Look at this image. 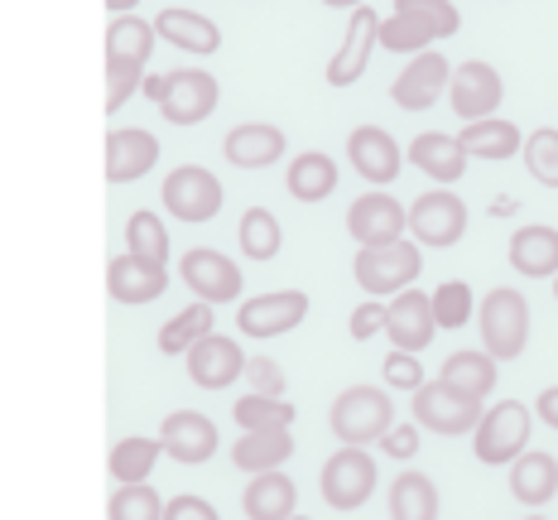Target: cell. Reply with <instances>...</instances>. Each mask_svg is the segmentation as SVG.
I'll list each match as a JSON object with an SVG mask.
<instances>
[{
  "instance_id": "obj_20",
  "label": "cell",
  "mask_w": 558,
  "mask_h": 520,
  "mask_svg": "<svg viewBox=\"0 0 558 520\" xmlns=\"http://www.w3.org/2000/svg\"><path fill=\"white\" fill-rule=\"evenodd\" d=\"M159 165V141L145 125H116L107 131V183H135Z\"/></svg>"
},
{
  "instance_id": "obj_44",
  "label": "cell",
  "mask_w": 558,
  "mask_h": 520,
  "mask_svg": "<svg viewBox=\"0 0 558 520\" xmlns=\"http://www.w3.org/2000/svg\"><path fill=\"white\" fill-rule=\"evenodd\" d=\"M380 376H386L395 390H410V396L428 380L424 366H418V356H414V352H400V347H390V356H386V366H380Z\"/></svg>"
},
{
  "instance_id": "obj_25",
  "label": "cell",
  "mask_w": 558,
  "mask_h": 520,
  "mask_svg": "<svg viewBox=\"0 0 558 520\" xmlns=\"http://www.w3.org/2000/svg\"><path fill=\"white\" fill-rule=\"evenodd\" d=\"M155 34H159V39H169L173 49L197 53V58L222 49V29H217V20L197 15V10H179V5L159 10V15H155Z\"/></svg>"
},
{
  "instance_id": "obj_5",
  "label": "cell",
  "mask_w": 558,
  "mask_h": 520,
  "mask_svg": "<svg viewBox=\"0 0 558 520\" xmlns=\"http://www.w3.org/2000/svg\"><path fill=\"white\" fill-rule=\"evenodd\" d=\"M376 482H380L376 458H371L366 448H352V444L337 448L318 472V492L332 511H356V506H366L371 492H376Z\"/></svg>"
},
{
  "instance_id": "obj_54",
  "label": "cell",
  "mask_w": 558,
  "mask_h": 520,
  "mask_svg": "<svg viewBox=\"0 0 558 520\" xmlns=\"http://www.w3.org/2000/svg\"><path fill=\"white\" fill-rule=\"evenodd\" d=\"M554 299H558V275H554Z\"/></svg>"
},
{
  "instance_id": "obj_31",
  "label": "cell",
  "mask_w": 558,
  "mask_h": 520,
  "mask_svg": "<svg viewBox=\"0 0 558 520\" xmlns=\"http://www.w3.org/2000/svg\"><path fill=\"white\" fill-rule=\"evenodd\" d=\"M284 189H289V198H294V203H323V198H332V189H337V159L323 155V149H304V155L289 165Z\"/></svg>"
},
{
  "instance_id": "obj_10",
  "label": "cell",
  "mask_w": 558,
  "mask_h": 520,
  "mask_svg": "<svg viewBox=\"0 0 558 520\" xmlns=\"http://www.w3.org/2000/svg\"><path fill=\"white\" fill-rule=\"evenodd\" d=\"M347 231H352L356 246H386V241H400L410 231V207L386 189H371L347 207Z\"/></svg>"
},
{
  "instance_id": "obj_33",
  "label": "cell",
  "mask_w": 558,
  "mask_h": 520,
  "mask_svg": "<svg viewBox=\"0 0 558 520\" xmlns=\"http://www.w3.org/2000/svg\"><path fill=\"white\" fill-rule=\"evenodd\" d=\"M159 454H165V444H159V438H145V434L121 438V444L111 448V458H107L111 482H116V487H135V482H149V472H155Z\"/></svg>"
},
{
  "instance_id": "obj_12",
  "label": "cell",
  "mask_w": 558,
  "mask_h": 520,
  "mask_svg": "<svg viewBox=\"0 0 558 520\" xmlns=\"http://www.w3.org/2000/svg\"><path fill=\"white\" fill-rule=\"evenodd\" d=\"M448 101H452V111L462 116V125H468V121H486V116H496V107L506 101V83H501V73H496L492 63L468 58V63L452 68Z\"/></svg>"
},
{
  "instance_id": "obj_7",
  "label": "cell",
  "mask_w": 558,
  "mask_h": 520,
  "mask_svg": "<svg viewBox=\"0 0 558 520\" xmlns=\"http://www.w3.org/2000/svg\"><path fill=\"white\" fill-rule=\"evenodd\" d=\"M410 231L418 246H434V251H448L468 237V203L458 198L452 189H428L418 193L414 207H410Z\"/></svg>"
},
{
  "instance_id": "obj_41",
  "label": "cell",
  "mask_w": 558,
  "mask_h": 520,
  "mask_svg": "<svg viewBox=\"0 0 558 520\" xmlns=\"http://www.w3.org/2000/svg\"><path fill=\"white\" fill-rule=\"evenodd\" d=\"M525 169L534 183H544V189H558V131L554 125H539V131H530L525 141Z\"/></svg>"
},
{
  "instance_id": "obj_53",
  "label": "cell",
  "mask_w": 558,
  "mask_h": 520,
  "mask_svg": "<svg viewBox=\"0 0 558 520\" xmlns=\"http://www.w3.org/2000/svg\"><path fill=\"white\" fill-rule=\"evenodd\" d=\"M107 10H116V15H131L135 0H107Z\"/></svg>"
},
{
  "instance_id": "obj_52",
  "label": "cell",
  "mask_w": 558,
  "mask_h": 520,
  "mask_svg": "<svg viewBox=\"0 0 558 520\" xmlns=\"http://www.w3.org/2000/svg\"><path fill=\"white\" fill-rule=\"evenodd\" d=\"M323 5H328V10H362L366 0H323Z\"/></svg>"
},
{
  "instance_id": "obj_18",
  "label": "cell",
  "mask_w": 558,
  "mask_h": 520,
  "mask_svg": "<svg viewBox=\"0 0 558 520\" xmlns=\"http://www.w3.org/2000/svg\"><path fill=\"white\" fill-rule=\"evenodd\" d=\"M159 444H165V454L173 462L197 468V462H207L217 454V424L207 420L203 410H173V414H165V424H159Z\"/></svg>"
},
{
  "instance_id": "obj_30",
  "label": "cell",
  "mask_w": 558,
  "mask_h": 520,
  "mask_svg": "<svg viewBox=\"0 0 558 520\" xmlns=\"http://www.w3.org/2000/svg\"><path fill=\"white\" fill-rule=\"evenodd\" d=\"M294 458V434L289 430H255V434H241L236 448H231V462L241 472H275Z\"/></svg>"
},
{
  "instance_id": "obj_32",
  "label": "cell",
  "mask_w": 558,
  "mask_h": 520,
  "mask_svg": "<svg viewBox=\"0 0 558 520\" xmlns=\"http://www.w3.org/2000/svg\"><path fill=\"white\" fill-rule=\"evenodd\" d=\"M155 20H140V15H116L107 25V63H131L145 68L149 53H155Z\"/></svg>"
},
{
  "instance_id": "obj_27",
  "label": "cell",
  "mask_w": 558,
  "mask_h": 520,
  "mask_svg": "<svg viewBox=\"0 0 558 520\" xmlns=\"http://www.w3.org/2000/svg\"><path fill=\"white\" fill-rule=\"evenodd\" d=\"M458 145L468 149L472 159H515L520 149H525V135H520L515 121H506V116H486V121H468L458 131Z\"/></svg>"
},
{
  "instance_id": "obj_6",
  "label": "cell",
  "mask_w": 558,
  "mask_h": 520,
  "mask_svg": "<svg viewBox=\"0 0 558 520\" xmlns=\"http://www.w3.org/2000/svg\"><path fill=\"white\" fill-rule=\"evenodd\" d=\"M410 414H414L418 430L444 434V438H462V434H472L476 424H482L486 404L458 396V390H452L448 380L438 376V380H424V386L414 390V410Z\"/></svg>"
},
{
  "instance_id": "obj_35",
  "label": "cell",
  "mask_w": 558,
  "mask_h": 520,
  "mask_svg": "<svg viewBox=\"0 0 558 520\" xmlns=\"http://www.w3.org/2000/svg\"><path fill=\"white\" fill-rule=\"evenodd\" d=\"M207 332H217V309L203 304V299H193L183 314H173L165 328H159V352H165V356H183L197 338H207Z\"/></svg>"
},
{
  "instance_id": "obj_48",
  "label": "cell",
  "mask_w": 558,
  "mask_h": 520,
  "mask_svg": "<svg viewBox=\"0 0 558 520\" xmlns=\"http://www.w3.org/2000/svg\"><path fill=\"white\" fill-rule=\"evenodd\" d=\"M165 520H222V516H217V506L207 501V496L183 492V496H173V501H165Z\"/></svg>"
},
{
  "instance_id": "obj_15",
  "label": "cell",
  "mask_w": 558,
  "mask_h": 520,
  "mask_svg": "<svg viewBox=\"0 0 558 520\" xmlns=\"http://www.w3.org/2000/svg\"><path fill=\"white\" fill-rule=\"evenodd\" d=\"M438 332V318H434V294H424L418 285L400 289V294L386 304V338L400 347V352H424Z\"/></svg>"
},
{
  "instance_id": "obj_16",
  "label": "cell",
  "mask_w": 558,
  "mask_h": 520,
  "mask_svg": "<svg viewBox=\"0 0 558 520\" xmlns=\"http://www.w3.org/2000/svg\"><path fill=\"white\" fill-rule=\"evenodd\" d=\"M183 362H189L193 386H203V390H227L231 380L246 376V352H241V342L227 338V332L197 338L189 352H183Z\"/></svg>"
},
{
  "instance_id": "obj_19",
  "label": "cell",
  "mask_w": 558,
  "mask_h": 520,
  "mask_svg": "<svg viewBox=\"0 0 558 520\" xmlns=\"http://www.w3.org/2000/svg\"><path fill=\"white\" fill-rule=\"evenodd\" d=\"M376 34H380V15L371 5L352 10V25H347L342 44H337L332 63H328V87H352L366 73L371 53H376Z\"/></svg>"
},
{
  "instance_id": "obj_13",
  "label": "cell",
  "mask_w": 558,
  "mask_h": 520,
  "mask_svg": "<svg viewBox=\"0 0 558 520\" xmlns=\"http://www.w3.org/2000/svg\"><path fill=\"white\" fill-rule=\"evenodd\" d=\"M448 83H452V63L444 53L424 49L414 53L410 68H400V77L390 83V101L400 111H428L438 107V97H448Z\"/></svg>"
},
{
  "instance_id": "obj_46",
  "label": "cell",
  "mask_w": 558,
  "mask_h": 520,
  "mask_svg": "<svg viewBox=\"0 0 558 520\" xmlns=\"http://www.w3.org/2000/svg\"><path fill=\"white\" fill-rule=\"evenodd\" d=\"M246 380L255 396H284V366L275 356H246Z\"/></svg>"
},
{
  "instance_id": "obj_21",
  "label": "cell",
  "mask_w": 558,
  "mask_h": 520,
  "mask_svg": "<svg viewBox=\"0 0 558 520\" xmlns=\"http://www.w3.org/2000/svg\"><path fill=\"white\" fill-rule=\"evenodd\" d=\"M222 155L236 169H270L284 159V131L270 121H241L222 135Z\"/></svg>"
},
{
  "instance_id": "obj_9",
  "label": "cell",
  "mask_w": 558,
  "mask_h": 520,
  "mask_svg": "<svg viewBox=\"0 0 558 520\" xmlns=\"http://www.w3.org/2000/svg\"><path fill=\"white\" fill-rule=\"evenodd\" d=\"M222 101V83H217L207 68H173L165 77V101H159V116L169 125H197L217 111Z\"/></svg>"
},
{
  "instance_id": "obj_14",
  "label": "cell",
  "mask_w": 558,
  "mask_h": 520,
  "mask_svg": "<svg viewBox=\"0 0 558 520\" xmlns=\"http://www.w3.org/2000/svg\"><path fill=\"white\" fill-rule=\"evenodd\" d=\"M308 318V294L304 289H275V294H255L236 309V328L246 338H279V332L299 328Z\"/></svg>"
},
{
  "instance_id": "obj_51",
  "label": "cell",
  "mask_w": 558,
  "mask_h": 520,
  "mask_svg": "<svg viewBox=\"0 0 558 520\" xmlns=\"http://www.w3.org/2000/svg\"><path fill=\"white\" fill-rule=\"evenodd\" d=\"M165 77H169V73H145V83H140V87H145V97L155 101V107L165 101Z\"/></svg>"
},
{
  "instance_id": "obj_23",
  "label": "cell",
  "mask_w": 558,
  "mask_h": 520,
  "mask_svg": "<svg viewBox=\"0 0 558 520\" xmlns=\"http://www.w3.org/2000/svg\"><path fill=\"white\" fill-rule=\"evenodd\" d=\"M404 159L418 169V173H428L434 183H458L462 173H468V149L458 145V135H448V131H424V135H414V145L404 149Z\"/></svg>"
},
{
  "instance_id": "obj_4",
  "label": "cell",
  "mask_w": 558,
  "mask_h": 520,
  "mask_svg": "<svg viewBox=\"0 0 558 520\" xmlns=\"http://www.w3.org/2000/svg\"><path fill=\"white\" fill-rule=\"evenodd\" d=\"M530 430H534L530 404L496 400L492 410L482 414V424L472 430V454L482 458L486 468H510V462L530 448Z\"/></svg>"
},
{
  "instance_id": "obj_47",
  "label": "cell",
  "mask_w": 558,
  "mask_h": 520,
  "mask_svg": "<svg viewBox=\"0 0 558 520\" xmlns=\"http://www.w3.org/2000/svg\"><path fill=\"white\" fill-rule=\"evenodd\" d=\"M347 332H352L356 342H371L376 332H386V304H380V299H362V304L352 309V318H347Z\"/></svg>"
},
{
  "instance_id": "obj_29",
  "label": "cell",
  "mask_w": 558,
  "mask_h": 520,
  "mask_svg": "<svg viewBox=\"0 0 558 520\" xmlns=\"http://www.w3.org/2000/svg\"><path fill=\"white\" fill-rule=\"evenodd\" d=\"M496 366H501V362H496V356L486 352V347H462V352H452V356H448L444 372H438V376H444L448 386L458 390V396H468V400H482V404H486L492 386L501 380V376H496Z\"/></svg>"
},
{
  "instance_id": "obj_50",
  "label": "cell",
  "mask_w": 558,
  "mask_h": 520,
  "mask_svg": "<svg viewBox=\"0 0 558 520\" xmlns=\"http://www.w3.org/2000/svg\"><path fill=\"white\" fill-rule=\"evenodd\" d=\"M534 414H539L549 430H558V386H549V390H539V400H534Z\"/></svg>"
},
{
  "instance_id": "obj_49",
  "label": "cell",
  "mask_w": 558,
  "mask_h": 520,
  "mask_svg": "<svg viewBox=\"0 0 558 520\" xmlns=\"http://www.w3.org/2000/svg\"><path fill=\"white\" fill-rule=\"evenodd\" d=\"M380 454H390V458H414L418 454V424L410 420V424H395V430L380 438Z\"/></svg>"
},
{
  "instance_id": "obj_56",
  "label": "cell",
  "mask_w": 558,
  "mask_h": 520,
  "mask_svg": "<svg viewBox=\"0 0 558 520\" xmlns=\"http://www.w3.org/2000/svg\"><path fill=\"white\" fill-rule=\"evenodd\" d=\"M525 520H544V516H525Z\"/></svg>"
},
{
  "instance_id": "obj_2",
  "label": "cell",
  "mask_w": 558,
  "mask_h": 520,
  "mask_svg": "<svg viewBox=\"0 0 558 520\" xmlns=\"http://www.w3.org/2000/svg\"><path fill=\"white\" fill-rule=\"evenodd\" d=\"M424 270V251L418 241H386V246H362L352 261V275L362 285L366 299H395L400 289H410Z\"/></svg>"
},
{
  "instance_id": "obj_45",
  "label": "cell",
  "mask_w": 558,
  "mask_h": 520,
  "mask_svg": "<svg viewBox=\"0 0 558 520\" xmlns=\"http://www.w3.org/2000/svg\"><path fill=\"white\" fill-rule=\"evenodd\" d=\"M145 83V68H131V63H107V111H121L125 101L140 92Z\"/></svg>"
},
{
  "instance_id": "obj_28",
  "label": "cell",
  "mask_w": 558,
  "mask_h": 520,
  "mask_svg": "<svg viewBox=\"0 0 558 520\" xmlns=\"http://www.w3.org/2000/svg\"><path fill=\"white\" fill-rule=\"evenodd\" d=\"M299 506V487L294 477H284V472H255L251 487L241 492V511L246 520H289Z\"/></svg>"
},
{
  "instance_id": "obj_8",
  "label": "cell",
  "mask_w": 558,
  "mask_h": 520,
  "mask_svg": "<svg viewBox=\"0 0 558 520\" xmlns=\"http://www.w3.org/2000/svg\"><path fill=\"white\" fill-rule=\"evenodd\" d=\"M222 203H227V189L217 183V173L203 165H179L165 179V207L179 222H193V227L213 222V217L222 213Z\"/></svg>"
},
{
  "instance_id": "obj_11",
  "label": "cell",
  "mask_w": 558,
  "mask_h": 520,
  "mask_svg": "<svg viewBox=\"0 0 558 520\" xmlns=\"http://www.w3.org/2000/svg\"><path fill=\"white\" fill-rule=\"evenodd\" d=\"M179 275H183V285L193 289L203 304H231V299H241V265L222 256V251H213V246H193V251H183V261H179Z\"/></svg>"
},
{
  "instance_id": "obj_22",
  "label": "cell",
  "mask_w": 558,
  "mask_h": 520,
  "mask_svg": "<svg viewBox=\"0 0 558 520\" xmlns=\"http://www.w3.org/2000/svg\"><path fill=\"white\" fill-rule=\"evenodd\" d=\"M169 289V270L165 265H149L135 256H116L107 265V294L116 304H155Z\"/></svg>"
},
{
  "instance_id": "obj_43",
  "label": "cell",
  "mask_w": 558,
  "mask_h": 520,
  "mask_svg": "<svg viewBox=\"0 0 558 520\" xmlns=\"http://www.w3.org/2000/svg\"><path fill=\"white\" fill-rule=\"evenodd\" d=\"M395 10H410V15L428 20V25L438 29V39H452V34L462 29V15L452 0H395Z\"/></svg>"
},
{
  "instance_id": "obj_40",
  "label": "cell",
  "mask_w": 558,
  "mask_h": 520,
  "mask_svg": "<svg viewBox=\"0 0 558 520\" xmlns=\"http://www.w3.org/2000/svg\"><path fill=\"white\" fill-rule=\"evenodd\" d=\"M107 520H165V496L149 487V482L116 487L107 501Z\"/></svg>"
},
{
  "instance_id": "obj_38",
  "label": "cell",
  "mask_w": 558,
  "mask_h": 520,
  "mask_svg": "<svg viewBox=\"0 0 558 520\" xmlns=\"http://www.w3.org/2000/svg\"><path fill=\"white\" fill-rule=\"evenodd\" d=\"M125 246H131L125 256H135V261L169 265V227L149 207H140V213H131V222H125Z\"/></svg>"
},
{
  "instance_id": "obj_39",
  "label": "cell",
  "mask_w": 558,
  "mask_h": 520,
  "mask_svg": "<svg viewBox=\"0 0 558 520\" xmlns=\"http://www.w3.org/2000/svg\"><path fill=\"white\" fill-rule=\"evenodd\" d=\"M279 246H284L279 217L270 207H246V217H241V251H246V261H275Z\"/></svg>"
},
{
  "instance_id": "obj_26",
  "label": "cell",
  "mask_w": 558,
  "mask_h": 520,
  "mask_svg": "<svg viewBox=\"0 0 558 520\" xmlns=\"http://www.w3.org/2000/svg\"><path fill=\"white\" fill-rule=\"evenodd\" d=\"M510 265H515L525 280H554L558 275V227L525 222L510 237Z\"/></svg>"
},
{
  "instance_id": "obj_3",
  "label": "cell",
  "mask_w": 558,
  "mask_h": 520,
  "mask_svg": "<svg viewBox=\"0 0 558 520\" xmlns=\"http://www.w3.org/2000/svg\"><path fill=\"white\" fill-rule=\"evenodd\" d=\"M328 424L342 444L366 448V444H380V438L395 430V404L386 390H376V386H347L342 396L332 400Z\"/></svg>"
},
{
  "instance_id": "obj_42",
  "label": "cell",
  "mask_w": 558,
  "mask_h": 520,
  "mask_svg": "<svg viewBox=\"0 0 558 520\" xmlns=\"http://www.w3.org/2000/svg\"><path fill=\"white\" fill-rule=\"evenodd\" d=\"M434 318H438V328H452V332H458L462 323L472 318V289L462 285V280L438 285V289H434Z\"/></svg>"
},
{
  "instance_id": "obj_36",
  "label": "cell",
  "mask_w": 558,
  "mask_h": 520,
  "mask_svg": "<svg viewBox=\"0 0 558 520\" xmlns=\"http://www.w3.org/2000/svg\"><path fill=\"white\" fill-rule=\"evenodd\" d=\"M434 39H438V29L428 25V20L410 15V10H390V15L380 20V34H376V44L386 53H424Z\"/></svg>"
},
{
  "instance_id": "obj_55",
  "label": "cell",
  "mask_w": 558,
  "mask_h": 520,
  "mask_svg": "<svg viewBox=\"0 0 558 520\" xmlns=\"http://www.w3.org/2000/svg\"><path fill=\"white\" fill-rule=\"evenodd\" d=\"M289 520H308V516H289Z\"/></svg>"
},
{
  "instance_id": "obj_37",
  "label": "cell",
  "mask_w": 558,
  "mask_h": 520,
  "mask_svg": "<svg viewBox=\"0 0 558 520\" xmlns=\"http://www.w3.org/2000/svg\"><path fill=\"white\" fill-rule=\"evenodd\" d=\"M231 420L241 424V434H255V430H289L294 424V404L284 396H241L231 404Z\"/></svg>"
},
{
  "instance_id": "obj_24",
  "label": "cell",
  "mask_w": 558,
  "mask_h": 520,
  "mask_svg": "<svg viewBox=\"0 0 558 520\" xmlns=\"http://www.w3.org/2000/svg\"><path fill=\"white\" fill-rule=\"evenodd\" d=\"M510 496L530 511L549 506L558 496V458L554 454H539V448H525L515 462H510Z\"/></svg>"
},
{
  "instance_id": "obj_1",
  "label": "cell",
  "mask_w": 558,
  "mask_h": 520,
  "mask_svg": "<svg viewBox=\"0 0 558 520\" xmlns=\"http://www.w3.org/2000/svg\"><path fill=\"white\" fill-rule=\"evenodd\" d=\"M476 328H482V347L496 362H515L530 347V304L520 289L496 285L492 294L476 304Z\"/></svg>"
},
{
  "instance_id": "obj_34",
  "label": "cell",
  "mask_w": 558,
  "mask_h": 520,
  "mask_svg": "<svg viewBox=\"0 0 558 520\" xmlns=\"http://www.w3.org/2000/svg\"><path fill=\"white\" fill-rule=\"evenodd\" d=\"M390 520H438V487L434 477L404 468L390 482Z\"/></svg>"
},
{
  "instance_id": "obj_17",
  "label": "cell",
  "mask_w": 558,
  "mask_h": 520,
  "mask_svg": "<svg viewBox=\"0 0 558 520\" xmlns=\"http://www.w3.org/2000/svg\"><path fill=\"white\" fill-rule=\"evenodd\" d=\"M347 159H352V169L362 173L366 183H395L404 169V149L386 125H356V131L347 135Z\"/></svg>"
}]
</instances>
